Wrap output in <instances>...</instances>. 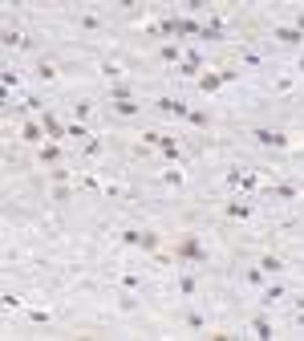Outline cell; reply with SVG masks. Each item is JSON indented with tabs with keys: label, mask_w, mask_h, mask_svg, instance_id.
Instances as JSON below:
<instances>
[{
	"label": "cell",
	"mask_w": 304,
	"mask_h": 341,
	"mask_svg": "<svg viewBox=\"0 0 304 341\" xmlns=\"http://www.w3.org/2000/svg\"><path fill=\"white\" fill-rule=\"evenodd\" d=\"M57 158H61L57 146H41V163H57Z\"/></svg>",
	"instance_id": "cell-9"
},
{
	"label": "cell",
	"mask_w": 304,
	"mask_h": 341,
	"mask_svg": "<svg viewBox=\"0 0 304 341\" xmlns=\"http://www.w3.org/2000/svg\"><path fill=\"white\" fill-rule=\"evenodd\" d=\"M252 329H256V337H272V325H268L264 317H256V325H252Z\"/></svg>",
	"instance_id": "cell-10"
},
{
	"label": "cell",
	"mask_w": 304,
	"mask_h": 341,
	"mask_svg": "<svg viewBox=\"0 0 304 341\" xmlns=\"http://www.w3.org/2000/svg\"><path fill=\"white\" fill-rule=\"evenodd\" d=\"M162 57L166 61H178V45H162Z\"/></svg>",
	"instance_id": "cell-13"
},
{
	"label": "cell",
	"mask_w": 304,
	"mask_h": 341,
	"mask_svg": "<svg viewBox=\"0 0 304 341\" xmlns=\"http://www.w3.org/2000/svg\"><path fill=\"white\" fill-rule=\"evenodd\" d=\"M126 244H138L142 252H154V248H159V236L154 232H126Z\"/></svg>",
	"instance_id": "cell-1"
},
{
	"label": "cell",
	"mask_w": 304,
	"mask_h": 341,
	"mask_svg": "<svg viewBox=\"0 0 304 341\" xmlns=\"http://www.w3.org/2000/svg\"><path fill=\"white\" fill-rule=\"evenodd\" d=\"M159 110H162V114H175V118H191V110H187L178 98H159Z\"/></svg>",
	"instance_id": "cell-3"
},
{
	"label": "cell",
	"mask_w": 304,
	"mask_h": 341,
	"mask_svg": "<svg viewBox=\"0 0 304 341\" xmlns=\"http://www.w3.org/2000/svg\"><path fill=\"white\" fill-rule=\"evenodd\" d=\"M276 37H280V41H288V45H296V41H304V37H300V33H296V29H280V33H276Z\"/></svg>",
	"instance_id": "cell-11"
},
{
	"label": "cell",
	"mask_w": 304,
	"mask_h": 341,
	"mask_svg": "<svg viewBox=\"0 0 304 341\" xmlns=\"http://www.w3.org/2000/svg\"><path fill=\"white\" fill-rule=\"evenodd\" d=\"M280 297H284V289H280V284H272V289H268V292H264V305H276Z\"/></svg>",
	"instance_id": "cell-12"
},
{
	"label": "cell",
	"mask_w": 304,
	"mask_h": 341,
	"mask_svg": "<svg viewBox=\"0 0 304 341\" xmlns=\"http://www.w3.org/2000/svg\"><path fill=\"white\" fill-rule=\"evenodd\" d=\"M219 85H223V73H207V77H199V89H203V94H215Z\"/></svg>",
	"instance_id": "cell-4"
},
{
	"label": "cell",
	"mask_w": 304,
	"mask_h": 341,
	"mask_svg": "<svg viewBox=\"0 0 304 341\" xmlns=\"http://www.w3.org/2000/svg\"><path fill=\"white\" fill-rule=\"evenodd\" d=\"M260 268L268 272V276H276V272L284 268V260H280V256H264V260H260Z\"/></svg>",
	"instance_id": "cell-6"
},
{
	"label": "cell",
	"mask_w": 304,
	"mask_h": 341,
	"mask_svg": "<svg viewBox=\"0 0 304 341\" xmlns=\"http://www.w3.org/2000/svg\"><path fill=\"white\" fill-rule=\"evenodd\" d=\"M256 142L276 146V151H284V146H288V138H284V134H280V130H268V126H260V130H256Z\"/></svg>",
	"instance_id": "cell-2"
},
{
	"label": "cell",
	"mask_w": 304,
	"mask_h": 341,
	"mask_svg": "<svg viewBox=\"0 0 304 341\" xmlns=\"http://www.w3.org/2000/svg\"><path fill=\"white\" fill-rule=\"evenodd\" d=\"M114 114L118 118H130V114H138V106H134L130 98H122V102H114Z\"/></svg>",
	"instance_id": "cell-7"
},
{
	"label": "cell",
	"mask_w": 304,
	"mask_h": 341,
	"mask_svg": "<svg viewBox=\"0 0 304 341\" xmlns=\"http://www.w3.org/2000/svg\"><path fill=\"white\" fill-rule=\"evenodd\" d=\"M65 134H69V138H89V130H85V126H69Z\"/></svg>",
	"instance_id": "cell-14"
},
{
	"label": "cell",
	"mask_w": 304,
	"mask_h": 341,
	"mask_svg": "<svg viewBox=\"0 0 304 341\" xmlns=\"http://www.w3.org/2000/svg\"><path fill=\"white\" fill-rule=\"evenodd\" d=\"M227 215H231V220H247V215H252V207H247V203H231Z\"/></svg>",
	"instance_id": "cell-8"
},
{
	"label": "cell",
	"mask_w": 304,
	"mask_h": 341,
	"mask_svg": "<svg viewBox=\"0 0 304 341\" xmlns=\"http://www.w3.org/2000/svg\"><path fill=\"white\" fill-rule=\"evenodd\" d=\"M178 256H195V260H203V248H199V240H183V244H178Z\"/></svg>",
	"instance_id": "cell-5"
}]
</instances>
